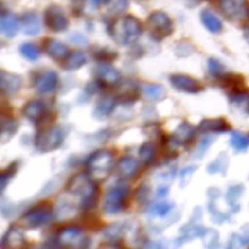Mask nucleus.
Returning <instances> with one entry per match:
<instances>
[{"instance_id":"nucleus-1","label":"nucleus","mask_w":249,"mask_h":249,"mask_svg":"<svg viewBox=\"0 0 249 249\" xmlns=\"http://www.w3.org/2000/svg\"><path fill=\"white\" fill-rule=\"evenodd\" d=\"M67 190L71 195L79 198V203L83 208L88 209L94 206L97 196V185L90 174H75L67 184Z\"/></svg>"},{"instance_id":"nucleus-2","label":"nucleus","mask_w":249,"mask_h":249,"mask_svg":"<svg viewBox=\"0 0 249 249\" xmlns=\"http://www.w3.org/2000/svg\"><path fill=\"white\" fill-rule=\"evenodd\" d=\"M109 32L117 44L126 46L138 41L142 32V27L136 17L128 15L117 18L111 26Z\"/></svg>"},{"instance_id":"nucleus-3","label":"nucleus","mask_w":249,"mask_h":249,"mask_svg":"<svg viewBox=\"0 0 249 249\" xmlns=\"http://www.w3.org/2000/svg\"><path fill=\"white\" fill-rule=\"evenodd\" d=\"M114 165L113 153L107 150H99L92 153L87 160L89 174L97 181L106 179L112 172Z\"/></svg>"},{"instance_id":"nucleus-4","label":"nucleus","mask_w":249,"mask_h":249,"mask_svg":"<svg viewBox=\"0 0 249 249\" xmlns=\"http://www.w3.org/2000/svg\"><path fill=\"white\" fill-rule=\"evenodd\" d=\"M129 189L125 184L114 185L105 194L102 208L106 214L114 215L119 213L125 206L126 198H128Z\"/></svg>"},{"instance_id":"nucleus-5","label":"nucleus","mask_w":249,"mask_h":249,"mask_svg":"<svg viewBox=\"0 0 249 249\" xmlns=\"http://www.w3.org/2000/svg\"><path fill=\"white\" fill-rule=\"evenodd\" d=\"M147 31L155 40H162L173 32V22L165 12L153 11L147 18Z\"/></svg>"},{"instance_id":"nucleus-6","label":"nucleus","mask_w":249,"mask_h":249,"mask_svg":"<svg viewBox=\"0 0 249 249\" xmlns=\"http://www.w3.org/2000/svg\"><path fill=\"white\" fill-rule=\"evenodd\" d=\"M53 219V212L51 211L50 207L48 206H40L33 208L32 211L27 212L26 214L21 216L18 224L21 228L23 229H34L41 228V226L48 225L51 223Z\"/></svg>"},{"instance_id":"nucleus-7","label":"nucleus","mask_w":249,"mask_h":249,"mask_svg":"<svg viewBox=\"0 0 249 249\" xmlns=\"http://www.w3.org/2000/svg\"><path fill=\"white\" fill-rule=\"evenodd\" d=\"M63 131L60 126L53 125L38 133L36 139V146L40 152H53L57 150L63 142Z\"/></svg>"},{"instance_id":"nucleus-8","label":"nucleus","mask_w":249,"mask_h":249,"mask_svg":"<svg viewBox=\"0 0 249 249\" xmlns=\"http://www.w3.org/2000/svg\"><path fill=\"white\" fill-rule=\"evenodd\" d=\"M57 242L62 247L70 248H87L90 246L89 238L77 226L61 229L57 235Z\"/></svg>"},{"instance_id":"nucleus-9","label":"nucleus","mask_w":249,"mask_h":249,"mask_svg":"<svg viewBox=\"0 0 249 249\" xmlns=\"http://www.w3.org/2000/svg\"><path fill=\"white\" fill-rule=\"evenodd\" d=\"M220 10L224 16L232 22H242L249 16L247 0H220Z\"/></svg>"},{"instance_id":"nucleus-10","label":"nucleus","mask_w":249,"mask_h":249,"mask_svg":"<svg viewBox=\"0 0 249 249\" xmlns=\"http://www.w3.org/2000/svg\"><path fill=\"white\" fill-rule=\"evenodd\" d=\"M45 24L49 29L53 32H63L68 27V19L66 17L65 11L62 7L57 5H51L45 10Z\"/></svg>"},{"instance_id":"nucleus-11","label":"nucleus","mask_w":249,"mask_h":249,"mask_svg":"<svg viewBox=\"0 0 249 249\" xmlns=\"http://www.w3.org/2000/svg\"><path fill=\"white\" fill-rule=\"evenodd\" d=\"M195 128L187 122H182L178 125V128L175 129L173 135L169 138V141H168V146L172 148L173 151L180 145H186L190 141L194 139L195 136Z\"/></svg>"},{"instance_id":"nucleus-12","label":"nucleus","mask_w":249,"mask_h":249,"mask_svg":"<svg viewBox=\"0 0 249 249\" xmlns=\"http://www.w3.org/2000/svg\"><path fill=\"white\" fill-rule=\"evenodd\" d=\"M170 83L177 90L187 94H197L202 91L203 87L198 80L185 74H173L170 75Z\"/></svg>"},{"instance_id":"nucleus-13","label":"nucleus","mask_w":249,"mask_h":249,"mask_svg":"<svg viewBox=\"0 0 249 249\" xmlns=\"http://www.w3.org/2000/svg\"><path fill=\"white\" fill-rule=\"evenodd\" d=\"M139 94H140V90H139L138 83L128 79L119 84L118 95H117L116 99L117 101H121L123 104H131L135 100H138Z\"/></svg>"},{"instance_id":"nucleus-14","label":"nucleus","mask_w":249,"mask_h":249,"mask_svg":"<svg viewBox=\"0 0 249 249\" xmlns=\"http://www.w3.org/2000/svg\"><path fill=\"white\" fill-rule=\"evenodd\" d=\"M96 77L101 84L106 85H116L119 83L121 79V74L118 71L109 65L108 62H102L100 63L96 67Z\"/></svg>"},{"instance_id":"nucleus-15","label":"nucleus","mask_w":249,"mask_h":249,"mask_svg":"<svg viewBox=\"0 0 249 249\" xmlns=\"http://www.w3.org/2000/svg\"><path fill=\"white\" fill-rule=\"evenodd\" d=\"M139 170V162L131 156H124L117 162V173L124 180L131 179Z\"/></svg>"},{"instance_id":"nucleus-16","label":"nucleus","mask_w":249,"mask_h":249,"mask_svg":"<svg viewBox=\"0 0 249 249\" xmlns=\"http://www.w3.org/2000/svg\"><path fill=\"white\" fill-rule=\"evenodd\" d=\"M58 77L53 71L44 72L36 80V89L39 94H50L57 88Z\"/></svg>"},{"instance_id":"nucleus-17","label":"nucleus","mask_w":249,"mask_h":249,"mask_svg":"<svg viewBox=\"0 0 249 249\" xmlns=\"http://www.w3.org/2000/svg\"><path fill=\"white\" fill-rule=\"evenodd\" d=\"M0 85L1 90L7 96H12L16 94L22 87V79L19 75L14 74V73H7L2 71L0 73Z\"/></svg>"},{"instance_id":"nucleus-18","label":"nucleus","mask_w":249,"mask_h":249,"mask_svg":"<svg viewBox=\"0 0 249 249\" xmlns=\"http://www.w3.org/2000/svg\"><path fill=\"white\" fill-rule=\"evenodd\" d=\"M19 28L27 36H36L40 32V19L36 12H27L19 18Z\"/></svg>"},{"instance_id":"nucleus-19","label":"nucleus","mask_w":249,"mask_h":249,"mask_svg":"<svg viewBox=\"0 0 249 249\" xmlns=\"http://www.w3.org/2000/svg\"><path fill=\"white\" fill-rule=\"evenodd\" d=\"M44 50L46 55L50 56L53 60H65L68 56V48L61 41L56 39H45L44 41Z\"/></svg>"},{"instance_id":"nucleus-20","label":"nucleus","mask_w":249,"mask_h":249,"mask_svg":"<svg viewBox=\"0 0 249 249\" xmlns=\"http://www.w3.org/2000/svg\"><path fill=\"white\" fill-rule=\"evenodd\" d=\"M22 114H23V117L26 119L33 122V123H36L45 114V106H44L43 102L38 101V100L29 101L22 108Z\"/></svg>"},{"instance_id":"nucleus-21","label":"nucleus","mask_w":249,"mask_h":249,"mask_svg":"<svg viewBox=\"0 0 249 249\" xmlns=\"http://www.w3.org/2000/svg\"><path fill=\"white\" fill-rule=\"evenodd\" d=\"M1 246L9 248H22L27 246V241L23 232L19 229L11 228L5 233L4 238L1 241Z\"/></svg>"},{"instance_id":"nucleus-22","label":"nucleus","mask_w":249,"mask_h":249,"mask_svg":"<svg viewBox=\"0 0 249 249\" xmlns=\"http://www.w3.org/2000/svg\"><path fill=\"white\" fill-rule=\"evenodd\" d=\"M19 27V22L17 17L11 12H2L1 18H0V29L2 34L7 38H14L17 33V29Z\"/></svg>"},{"instance_id":"nucleus-23","label":"nucleus","mask_w":249,"mask_h":249,"mask_svg":"<svg viewBox=\"0 0 249 249\" xmlns=\"http://www.w3.org/2000/svg\"><path fill=\"white\" fill-rule=\"evenodd\" d=\"M199 133H224L229 130V124L225 119H204L198 125Z\"/></svg>"},{"instance_id":"nucleus-24","label":"nucleus","mask_w":249,"mask_h":249,"mask_svg":"<svg viewBox=\"0 0 249 249\" xmlns=\"http://www.w3.org/2000/svg\"><path fill=\"white\" fill-rule=\"evenodd\" d=\"M117 99L111 96V95H106V96L101 97L97 102L96 107H95L94 116L96 118H105V117L109 116L113 112L114 107H116Z\"/></svg>"},{"instance_id":"nucleus-25","label":"nucleus","mask_w":249,"mask_h":249,"mask_svg":"<svg viewBox=\"0 0 249 249\" xmlns=\"http://www.w3.org/2000/svg\"><path fill=\"white\" fill-rule=\"evenodd\" d=\"M201 19L202 23L204 24V27H206L211 33H220L221 29H223V23H221L220 19H219L213 12L209 11V10H203V11L201 12Z\"/></svg>"},{"instance_id":"nucleus-26","label":"nucleus","mask_w":249,"mask_h":249,"mask_svg":"<svg viewBox=\"0 0 249 249\" xmlns=\"http://www.w3.org/2000/svg\"><path fill=\"white\" fill-rule=\"evenodd\" d=\"M124 228L122 224H112V225L107 226L102 232V238L105 242L109 243V245H114V243L119 242L123 237Z\"/></svg>"},{"instance_id":"nucleus-27","label":"nucleus","mask_w":249,"mask_h":249,"mask_svg":"<svg viewBox=\"0 0 249 249\" xmlns=\"http://www.w3.org/2000/svg\"><path fill=\"white\" fill-rule=\"evenodd\" d=\"M85 62H87V56L82 51H74V53H70L65 58V65H63V67L67 71H75L83 67L85 65Z\"/></svg>"},{"instance_id":"nucleus-28","label":"nucleus","mask_w":249,"mask_h":249,"mask_svg":"<svg viewBox=\"0 0 249 249\" xmlns=\"http://www.w3.org/2000/svg\"><path fill=\"white\" fill-rule=\"evenodd\" d=\"M141 92L151 101H160L165 97V89L160 84L143 85Z\"/></svg>"},{"instance_id":"nucleus-29","label":"nucleus","mask_w":249,"mask_h":249,"mask_svg":"<svg viewBox=\"0 0 249 249\" xmlns=\"http://www.w3.org/2000/svg\"><path fill=\"white\" fill-rule=\"evenodd\" d=\"M243 190H245V187L242 185H236V186L230 187L228 194H226V202L236 212L240 209V198L243 194Z\"/></svg>"},{"instance_id":"nucleus-30","label":"nucleus","mask_w":249,"mask_h":249,"mask_svg":"<svg viewBox=\"0 0 249 249\" xmlns=\"http://www.w3.org/2000/svg\"><path fill=\"white\" fill-rule=\"evenodd\" d=\"M156 151H157V148H156L155 143L151 142V141H147V142L141 145L140 150H139V155H140V158L142 160V162L145 164L150 165L155 160Z\"/></svg>"},{"instance_id":"nucleus-31","label":"nucleus","mask_w":249,"mask_h":249,"mask_svg":"<svg viewBox=\"0 0 249 249\" xmlns=\"http://www.w3.org/2000/svg\"><path fill=\"white\" fill-rule=\"evenodd\" d=\"M230 145L238 152H245L249 147V139L247 136L243 135V134L232 131L230 138Z\"/></svg>"},{"instance_id":"nucleus-32","label":"nucleus","mask_w":249,"mask_h":249,"mask_svg":"<svg viewBox=\"0 0 249 249\" xmlns=\"http://www.w3.org/2000/svg\"><path fill=\"white\" fill-rule=\"evenodd\" d=\"M174 208V204L168 203V202H162V203H156L148 209V214L155 218H163V216L168 215Z\"/></svg>"},{"instance_id":"nucleus-33","label":"nucleus","mask_w":249,"mask_h":249,"mask_svg":"<svg viewBox=\"0 0 249 249\" xmlns=\"http://www.w3.org/2000/svg\"><path fill=\"white\" fill-rule=\"evenodd\" d=\"M229 164V158L226 153H221L220 156H218L215 160L213 163L208 165V173L209 174H216V173H225L226 168Z\"/></svg>"},{"instance_id":"nucleus-34","label":"nucleus","mask_w":249,"mask_h":249,"mask_svg":"<svg viewBox=\"0 0 249 249\" xmlns=\"http://www.w3.org/2000/svg\"><path fill=\"white\" fill-rule=\"evenodd\" d=\"M249 245V225H246L242 228L240 233L232 236L229 247H245V246Z\"/></svg>"},{"instance_id":"nucleus-35","label":"nucleus","mask_w":249,"mask_h":249,"mask_svg":"<svg viewBox=\"0 0 249 249\" xmlns=\"http://www.w3.org/2000/svg\"><path fill=\"white\" fill-rule=\"evenodd\" d=\"M19 53H21V55L28 61H36L38 60L39 56H40V51H39V49L32 43L22 44V45L19 46Z\"/></svg>"},{"instance_id":"nucleus-36","label":"nucleus","mask_w":249,"mask_h":249,"mask_svg":"<svg viewBox=\"0 0 249 249\" xmlns=\"http://www.w3.org/2000/svg\"><path fill=\"white\" fill-rule=\"evenodd\" d=\"M208 71L213 77L215 78H221L224 74H225V68L224 66L219 62L215 58H209L208 60Z\"/></svg>"},{"instance_id":"nucleus-37","label":"nucleus","mask_w":249,"mask_h":249,"mask_svg":"<svg viewBox=\"0 0 249 249\" xmlns=\"http://www.w3.org/2000/svg\"><path fill=\"white\" fill-rule=\"evenodd\" d=\"M232 102L237 105L242 111L249 113V95L246 92H237L232 95Z\"/></svg>"},{"instance_id":"nucleus-38","label":"nucleus","mask_w":249,"mask_h":249,"mask_svg":"<svg viewBox=\"0 0 249 249\" xmlns=\"http://www.w3.org/2000/svg\"><path fill=\"white\" fill-rule=\"evenodd\" d=\"M16 131V123L14 121H2V130H1V139L4 142H6V140L9 138H11L12 135Z\"/></svg>"},{"instance_id":"nucleus-39","label":"nucleus","mask_w":249,"mask_h":249,"mask_svg":"<svg viewBox=\"0 0 249 249\" xmlns=\"http://www.w3.org/2000/svg\"><path fill=\"white\" fill-rule=\"evenodd\" d=\"M218 241H219V235L216 231L207 230V232L204 233L203 236V242L206 247L208 248L215 247V246L218 245Z\"/></svg>"},{"instance_id":"nucleus-40","label":"nucleus","mask_w":249,"mask_h":249,"mask_svg":"<svg viewBox=\"0 0 249 249\" xmlns=\"http://www.w3.org/2000/svg\"><path fill=\"white\" fill-rule=\"evenodd\" d=\"M16 169H17V163H14V164H11V167L7 168L6 170L2 172L1 179H0V181H1V191H4L5 187H6L7 181L14 177V174L16 173Z\"/></svg>"},{"instance_id":"nucleus-41","label":"nucleus","mask_w":249,"mask_h":249,"mask_svg":"<svg viewBox=\"0 0 249 249\" xmlns=\"http://www.w3.org/2000/svg\"><path fill=\"white\" fill-rule=\"evenodd\" d=\"M195 169H196L195 167H189V168H186V169L182 170L181 175H180V180H181V181H180V185H181V187L186 186V185L189 184V181L191 180L192 175H194Z\"/></svg>"},{"instance_id":"nucleus-42","label":"nucleus","mask_w":249,"mask_h":249,"mask_svg":"<svg viewBox=\"0 0 249 249\" xmlns=\"http://www.w3.org/2000/svg\"><path fill=\"white\" fill-rule=\"evenodd\" d=\"M211 143H212V139L211 138H206V139H203V140H201V142H199L198 147H197V151H196V152H195V155H194L195 157L201 158L202 156H203L204 153H206L207 148H208L209 146H211Z\"/></svg>"},{"instance_id":"nucleus-43","label":"nucleus","mask_w":249,"mask_h":249,"mask_svg":"<svg viewBox=\"0 0 249 249\" xmlns=\"http://www.w3.org/2000/svg\"><path fill=\"white\" fill-rule=\"evenodd\" d=\"M148 192H150V190H148L147 185L146 184L141 185V186L138 189V191H136V201H138L139 203H143V202L147 201Z\"/></svg>"},{"instance_id":"nucleus-44","label":"nucleus","mask_w":249,"mask_h":249,"mask_svg":"<svg viewBox=\"0 0 249 249\" xmlns=\"http://www.w3.org/2000/svg\"><path fill=\"white\" fill-rule=\"evenodd\" d=\"M128 6V0H114L112 9L116 12H122L126 9Z\"/></svg>"},{"instance_id":"nucleus-45","label":"nucleus","mask_w":249,"mask_h":249,"mask_svg":"<svg viewBox=\"0 0 249 249\" xmlns=\"http://www.w3.org/2000/svg\"><path fill=\"white\" fill-rule=\"evenodd\" d=\"M167 195H168L167 187H160V189H158V191H157V196L158 197H165Z\"/></svg>"},{"instance_id":"nucleus-46","label":"nucleus","mask_w":249,"mask_h":249,"mask_svg":"<svg viewBox=\"0 0 249 249\" xmlns=\"http://www.w3.org/2000/svg\"><path fill=\"white\" fill-rule=\"evenodd\" d=\"M91 2L95 5V6H102V5L108 4L109 0H91Z\"/></svg>"},{"instance_id":"nucleus-47","label":"nucleus","mask_w":249,"mask_h":249,"mask_svg":"<svg viewBox=\"0 0 249 249\" xmlns=\"http://www.w3.org/2000/svg\"><path fill=\"white\" fill-rule=\"evenodd\" d=\"M245 38H246V40L249 43V23L247 24V27H246V29H245Z\"/></svg>"}]
</instances>
